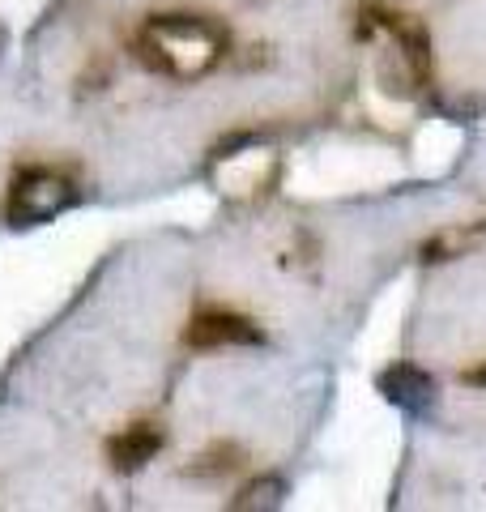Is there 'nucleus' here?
<instances>
[{"label": "nucleus", "instance_id": "obj_5", "mask_svg": "<svg viewBox=\"0 0 486 512\" xmlns=\"http://www.w3.org/2000/svg\"><path fill=\"white\" fill-rule=\"evenodd\" d=\"M465 384H478V389H486V363H482V367H469V372H465Z\"/></svg>", "mask_w": 486, "mask_h": 512}, {"label": "nucleus", "instance_id": "obj_4", "mask_svg": "<svg viewBox=\"0 0 486 512\" xmlns=\"http://www.w3.org/2000/svg\"><path fill=\"white\" fill-rule=\"evenodd\" d=\"M158 448H162V431L154 423H133L107 444V453H111V461H116L120 470H137L158 453Z\"/></svg>", "mask_w": 486, "mask_h": 512}, {"label": "nucleus", "instance_id": "obj_3", "mask_svg": "<svg viewBox=\"0 0 486 512\" xmlns=\"http://www.w3.org/2000/svg\"><path fill=\"white\" fill-rule=\"evenodd\" d=\"M184 342L192 350H235V346L261 342V329L235 308H201V312L188 316Z\"/></svg>", "mask_w": 486, "mask_h": 512}, {"label": "nucleus", "instance_id": "obj_2", "mask_svg": "<svg viewBox=\"0 0 486 512\" xmlns=\"http://www.w3.org/2000/svg\"><path fill=\"white\" fill-rule=\"evenodd\" d=\"M73 201H77V188L64 171L26 167V171H18V180L9 188V222L35 227V222H47L60 210H69Z\"/></svg>", "mask_w": 486, "mask_h": 512}, {"label": "nucleus", "instance_id": "obj_1", "mask_svg": "<svg viewBox=\"0 0 486 512\" xmlns=\"http://www.w3.org/2000/svg\"><path fill=\"white\" fill-rule=\"evenodd\" d=\"M133 56L171 82H197L226 56V30L201 13H154L137 26Z\"/></svg>", "mask_w": 486, "mask_h": 512}]
</instances>
